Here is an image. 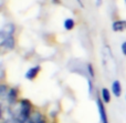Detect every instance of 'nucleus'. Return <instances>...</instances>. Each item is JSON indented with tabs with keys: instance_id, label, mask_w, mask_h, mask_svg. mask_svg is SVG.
<instances>
[{
	"instance_id": "obj_1",
	"label": "nucleus",
	"mask_w": 126,
	"mask_h": 123,
	"mask_svg": "<svg viewBox=\"0 0 126 123\" xmlns=\"http://www.w3.org/2000/svg\"><path fill=\"white\" fill-rule=\"evenodd\" d=\"M30 111H31V103L28 101V100H22L21 103H20L19 114L28 120L29 118H30Z\"/></svg>"
},
{
	"instance_id": "obj_2",
	"label": "nucleus",
	"mask_w": 126,
	"mask_h": 123,
	"mask_svg": "<svg viewBox=\"0 0 126 123\" xmlns=\"http://www.w3.org/2000/svg\"><path fill=\"white\" fill-rule=\"evenodd\" d=\"M96 104H97L98 113H100L101 121H102V123H109V120H107V115H106V111H105L104 104H103V100L101 99V98L97 97V99H96Z\"/></svg>"
},
{
	"instance_id": "obj_3",
	"label": "nucleus",
	"mask_w": 126,
	"mask_h": 123,
	"mask_svg": "<svg viewBox=\"0 0 126 123\" xmlns=\"http://www.w3.org/2000/svg\"><path fill=\"white\" fill-rule=\"evenodd\" d=\"M13 31H15V27H13V24H8V26L3 27L2 30H1V32H0V35H1V41H3L6 38L12 35Z\"/></svg>"
},
{
	"instance_id": "obj_4",
	"label": "nucleus",
	"mask_w": 126,
	"mask_h": 123,
	"mask_svg": "<svg viewBox=\"0 0 126 123\" xmlns=\"http://www.w3.org/2000/svg\"><path fill=\"white\" fill-rule=\"evenodd\" d=\"M39 71H40V67H39V66L33 67V68L29 69V70L27 71V73H26V78H27L28 80H33V79H34V78L38 75Z\"/></svg>"
},
{
	"instance_id": "obj_5",
	"label": "nucleus",
	"mask_w": 126,
	"mask_h": 123,
	"mask_svg": "<svg viewBox=\"0 0 126 123\" xmlns=\"http://www.w3.org/2000/svg\"><path fill=\"white\" fill-rule=\"evenodd\" d=\"M1 46L4 47L6 49H8V50H11V49L15 48V39H13L12 35L6 38L3 41H1Z\"/></svg>"
},
{
	"instance_id": "obj_6",
	"label": "nucleus",
	"mask_w": 126,
	"mask_h": 123,
	"mask_svg": "<svg viewBox=\"0 0 126 123\" xmlns=\"http://www.w3.org/2000/svg\"><path fill=\"white\" fill-rule=\"evenodd\" d=\"M112 29L113 31H123L126 29V21L125 20H118V21H115L113 24H112Z\"/></svg>"
},
{
	"instance_id": "obj_7",
	"label": "nucleus",
	"mask_w": 126,
	"mask_h": 123,
	"mask_svg": "<svg viewBox=\"0 0 126 123\" xmlns=\"http://www.w3.org/2000/svg\"><path fill=\"white\" fill-rule=\"evenodd\" d=\"M112 92L114 93L115 97H117V98L121 97V94H122V87H121L120 81L115 80L113 82V84H112Z\"/></svg>"
},
{
	"instance_id": "obj_8",
	"label": "nucleus",
	"mask_w": 126,
	"mask_h": 123,
	"mask_svg": "<svg viewBox=\"0 0 126 123\" xmlns=\"http://www.w3.org/2000/svg\"><path fill=\"white\" fill-rule=\"evenodd\" d=\"M17 97H18V91L16 88H12L8 91V101L10 103H15L16 100H17Z\"/></svg>"
},
{
	"instance_id": "obj_9",
	"label": "nucleus",
	"mask_w": 126,
	"mask_h": 123,
	"mask_svg": "<svg viewBox=\"0 0 126 123\" xmlns=\"http://www.w3.org/2000/svg\"><path fill=\"white\" fill-rule=\"evenodd\" d=\"M42 121H43L42 115L39 112H34L32 115H30V119H29V123H40Z\"/></svg>"
},
{
	"instance_id": "obj_10",
	"label": "nucleus",
	"mask_w": 126,
	"mask_h": 123,
	"mask_svg": "<svg viewBox=\"0 0 126 123\" xmlns=\"http://www.w3.org/2000/svg\"><path fill=\"white\" fill-rule=\"evenodd\" d=\"M102 100L104 103H109L111 101V93H110V91L106 88L102 89Z\"/></svg>"
},
{
	"instance_id": "obj_11",
	"label": "nucleus",
	"mask_w": 126,
	"mask_h": 123,
	"mask_svg": "<svg viewBox=\"0 0 126 123\" xmlns=\"http://www.w3.org/2000/svg\"><path fill=\"white\" fill-rule=\"evenodd\" d=\"M74 20L71 19V18H69V19H66L64 21V28L66 29V30H72V29L74 28Z\"/></svg>"
},
{
	"instance_id": "obj_12",
	"label": "nucleus",
	"mask_w": 126,
	"mask_h": 123,
	"mask_svg": "<svg viewBox=\"0 0 126 123\" xmlns=\"http://www.w3.org/2000/svg\"><path fill=\"white\" fill-rule=\"evenodd\" d=\"M87 70H89V72H90V75H91L92 78H94L95 73H94V69H93V66H92V63L87 64Z\"/></svg>"
},
{
	"instance_id": "obj_13",
	"label": "nucleus",
	"mask_w": 126,
	"mask_h": 123,
	"mask_svg": "<svg viewBox=\"0 0 126 123\" xmlns=\"http://www.w3.org/2000/svg\"><path fill=\"white\" fill-rule=\"evenodd\" d=\"M6 91H7L6 86H3V84H2V86L0 87V93H1V97H4V93H6Z\"/></svg>"
},
{
	"instance_id": "obj_14",
	"label": "nucleus",
	"mask_w": 126,
	"mask_h": 123,
	"mask_svg": "<svg viewBox=\"0 0 126 123\" xmlns=\"http://www.w3.org/2000/svg\"><path fill=\"white\" fill-rule=\"evenodd\" d=\"M92 90H93V84H92V80L89 79V92H90V94H92Z\"/></svg>"
},
{
	"instance_id": "obj_15",
	"label": "nucleus",
	"mask_w": 126,
	"mask_h": 123,
	"mask_svg": "<svg viewBox=\"0 0 126 123\" xmlns=\"http://www.w3.org/2000/svg\"><path fill=\"white\" fill-rule=\"evenodd\" d=\"M122 51H123V53L126 55V41L122 43Z\"/></svg>"
},
{
	"instance_id": "obj_16",
	"label": "nucleus",
	"mask_w": 126,
	"mask_h": 123,
	"mask_svg": "<svg viewBox=\"0 0 126 123\" xmlns=\"http://www.w3.org/2000/svg\"><path fill=\"white\" fill-rule=\"evenodd\" d=\"M52 1L54 2V3H60V1H59V0H52Z\"/></svg>"
},
{
	"instance_id": "obj_17",
	"label": "nucleus",
	"mask_w": 126,
	"mask_h": 123,
	"mask_svg": "<svg viewBox=\"0 0 126 123\" xmlns=\"http://www.w3.org/2000/svg\"><path fill=\"white\" fill-rule=\"evenodd\" d=\"M96 4H97V6H100V4H101V0H97V1H96Z\"/></svg>"
},
{
	"instance_id": "obj_18",
	"label": "nucleus",
	"mask_w": 126,
	"mask_h": 123,
	"mask_svg": "<svg viewBox=\"0 0 126 123\" xmlns=\"http://www.w3.org/2000/svg\"><path fill=\"white\" fill-rule=\"evenodd\" d=\"M125 1H126V0H125Z\"/></svg>"
}]
</instances>
